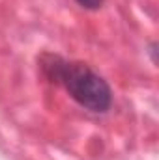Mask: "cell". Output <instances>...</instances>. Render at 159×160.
I'll return each mask as SVG.
<instances>
[{
	"instance_id": "cell-1",
	"label": "cell",
	"mask_w": 159,
	"mask_h": 160,
	"mask_svg": "<svg viewBox=\"0 0 159 160\" xmlns=\"http://www.w3.org/2000/svg\"><path fill=\"white\" fill-rule=\"evenodd\" d=\"M41 71L45 77L60 84L80 106L92 112H107L112 104V91L109 84L82 62H66L60 56H41Z\"/></svg>"
},
{
	"instance_id": "cell-2",
	"label": "cell",
	"mask_w": 159,
	"mask_h": 160,
	"mask_svg": "<svg viewBox=\"0 0 159 160\" xmlns=\"http://www.w3.org/2000/svg\"><path fill=\"white\" fill-rule=\"evenodd\" d=\"M77 4L86 9H97V8H101L103 0H77Z\"/></svg>"
}]
</instances>
